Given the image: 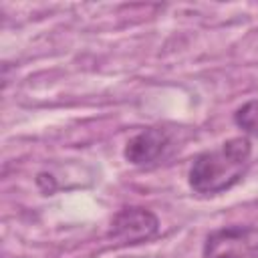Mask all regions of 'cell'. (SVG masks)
<instances>
[{"label":"cell","instance_id":"cell-1","mask_svg":"<svg viewBox=\"0 0 258 258\" xmlns=\"http://www.w3.org/2000/svg\"><path fill=\"white\" fill-rule=\"evenodd\" d=\"M252 143L248 137H232L216 149L200 153L187 171V183L196 194L214 196L234 187L248 171Z\"/></svg>","mask_w":258,"mask_h":258},{"label":"cell","instance_id":"cell-2","mask_svg":"<svg viewBox=\"0 0 258 258\" xmlns=\"http://www.w3.org/2000/svg\"><path fill=\"white\" fill-rule=\"evenodd\" d=\"M258 252V230L252 226H224L206 236L204 258H250Z\"/></svg>","mask_w":258,"mask_h":258},{"label":"cell","instance_id":"cell-3","mask_svg":"<svg viewBox=\"0 0 258 258\" xmlns=\"http://www.w3.org/2000/svg\"><path fill=\"white\" fill-rule=\"evenodd\" d=\"M159 232L157 216L139 206L119 210L109 226V238L119 246H135L151 240Z\"/></svg>","mask_w":258,"mask_h":258},{"label":"cell","instance_id":"cell-4","mask_svg":"<svg viewBox=\"0 0 258 258\" xmlns=\"http://www.w3.org/2000/svg\"><path fill=\"white\" fill-rule=\"evenodd\" d=\"M169 151H171L169 133L161 127H147L127 141L123 155L135 167H151L161 159H165Z\"/></svg>","mask_w":258,"mask_h":258},{"label":"cell","instance_id":"cell-5","mask_svg":"<svg viewBox=\"0 0 258 258\" xmlns=\"http://www.w3.org/2000/svg\"><path fill=\"white\" fill-rule=\"evenodd\" d=\"M234 123L248 135H258V99L244 103L234 113Z\"/></svg>","mask_w":258,"mask_h":258}]
</instances>
